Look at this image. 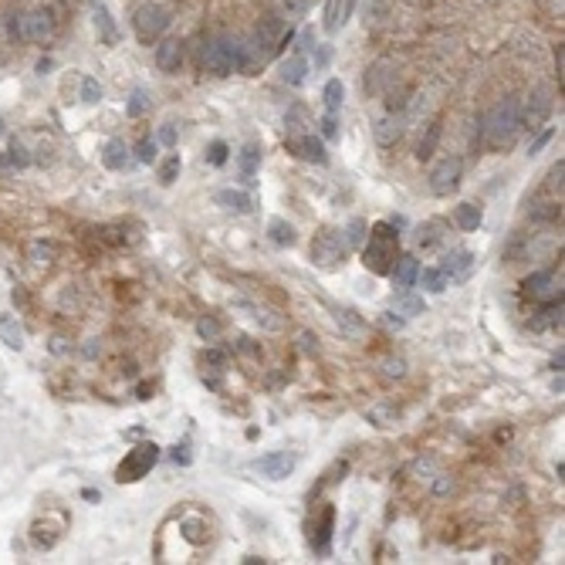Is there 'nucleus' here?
Listing matches in <instances>:
<instances>
[{
	"label": "nucleus",
	"instance_id": "43",
	"mask_svg": "<svg viewBox=\"0 0 565 565\" xmlns=\"http://www.w3.org/2000/svg\"><path fill=\"white\" fill-rule=\"evenodd\" d=\"M312 58H315V68H325V64H329V58H332V51H329V45H319Z\"/></svg>",
	"mask_w": 565,
	"mask_h": 565
},
{
	"label": "nucleus",
	"instance_id": "46",
	"mask_svg": "<svg viewBox=\"0 0 565 565\" xmlns=\"http://www.w3.org/2000/svg\"><path fill=\"white\" fill-rule=\"evenodd\" d=\"M34 258H55V247L51 244H34ZM45 261H41V264H45Z\"/></svg>",
	"mask_w": 565,
	"mask_h": 565
},
{
	"label": "nucleus",
	"instance_id": "4",
	"mask_svg": "<svg viewBox=\"0 0 565 565\" xmlns=\"http://www.w3.org/2000/svg\"><path fill=\"white\" fill-rule=\"evenodd\" d=\"M346 254H349V244H346V237L338 230H321L319 237L312 241V261L319 268H325V271L346 264Z\"/></svg>",
	"mask_w": 565,
	"mask_h": 565
},
{
	"label": "nucleus",
	"instance_id": "32",
	"mask_svg": "<svg viewBox=\"0 0 565 565\" xmlns=\"http://www.w3.org/2000/svg\"><path fill=\"white\" fill-rule=\"evenodd\" d=\"M440 230H443L440 220H430V224H423V227H420V237H416V244H420V247H433L443 237Z\"/></svg>",
	"mask_w": 565,
	"mask_h": 565
},
{
	"label": "nucleus",
	"instance_id": "18",
	"mask_svg": "<svg viewBox=\"0 0 565 565\" xmlns=\"http://www.w3.org/2000/svg\"><path fill=\"white\" fill-rule=\"evenodd\" d=\"M217 203L227 207L230 214H247V210H251V197H247L244 190H220V193H217Z\"/></svg>",
	"mask_w": 565,
	"mask_h": 565
},
{
	"label": "nucleus",
	"instance_id": "33",
	"mask_svg": "<svg viewBox=\"0 0 565 565\" xmlns=\"http://www.w3.org/2000/svg\"><path fill=\"white\" fill-rule=\"evenodd\" d=\"M332 518H336V511L332 508H325V515H321V525H319V552L329 549V535H332Z\"/></svg>",
	"mask_w": 565,
	"mask_h": 565
},
{
	"label": "nucleus",
	"instance_id": "30",
	"mask_svg": "<svg viewBox=\"0 0 565 565\" xmlns=\"http://www.w3.org/2000/svg\"><path fill=\"white\" fill-rule=\"evenodd\" d=\"M437 142H440V122H433L427 129V136L420 139V149H416V156H420V159H430V156H433V149H437Z\"/></svg>",
	"mask_w": 565,
	"mask_h": 565
},
{
	"label": "nucleus",
	"instance_id": "36",
	"mask_svg": "<svg viewBox=\"0 0 565 565\" xmlns=\"http://www.w3.org/2000/svg\"><path fill=\"white\" fill-rule=\"evenodd\" d=\"M338 325H342L349 336H363V325L355 321V312H349V308H346V312H338Z\"/></svg>",
	"mask_w": 565,
	"mask_h": 565
},
{
	"label": "nucleus",
	"instance_id": "34",
	"mask_svg": "<svg viewBox=\"0 0 565 565\" xmlns=\"http://www.w3.org/2000/svg\"><path fill=\"white\" fill-rule=\"evenodd\" d=\"M146 108H149V98H146V92H142V89H136V92H132V98H129V108H125V112H129L132 119H139Z\"/></svg>",
	"mask_w": 565,
	"mask_h": 565
},
{
	"label": "nucleus",
	"instance_id": "37",
	"mask_svg": "<svg viewBox=\"0 0 565 565\" xmlns=\"http://www.w3.org/2000/svg\"><path fill=\"white\" fill-rule=\"evenodd\" d=\"M227 142H220V139H217L214 146H210V153H207V159H210V166H224V163H227Z\"/></svg>",
	"mask_w": 565,
	"mask_h": 565
},
{
	"label": "nucleus",
	"instance_id": "16",
	"mask_svg": "<svg viewBox=\"0 0 565 565\" xmlns=\"http://www.w3.org/2000/svg\"><path fill=\"white\" fill-rule=\"evenodd\" d=\"M525 291L535 295V298H555V275H552V271H538V275H532L525 281ZM559 298H562V295H559Z\"/></svg>",
	"mask_w": 565,
	"mask_h": 565
},
{
	"label": "nucleus",
	"instance_id": "23",
	"mask_svg": "<svg viewBox=\"0 0 565 565\" xmlns=\"http://www.w3.org/2000/svg\"><path fill=\"white\" fill-rule=\"evenodd\" d=\"M95 28H98V34H102V41H105V45H115L119 31H115V24H112V17H108V11L102 7V4L95 7Z\"/></svg>",
	"mask_w": 565,
	"mask_h": 565
},
{
	"label": "nucleus",
	"instance_id": "27",
	"mask_svg": "<svg viewBox=\"0 0 565 565\" xmlns=\"http://www.w3.org/2000/svg\"><path fill=\"white\" fill-rule=\"evenodd\" d=\"M325 108L329 112H338L342 108V98H346V85H342V78H332L329 85H325Z\"/></svg>",
	"mask_w": 565,
	"mask_h": 565
},
{
	"label": "nucleus",
	"instance_id": "28",
	"mask_svg": "<svg viewBox=\"0 0 565 565\" xmlns=\"http://www.w3.org/2000/svg\"><path fill=\"white\" fill-rule=\"evenodd\" d=\"M396 312L399 315H423V298H416V295H410V288L399 291L396 298Z\"/></svg>",
	"mask_w": 565,
	"mask_h": 565
},
{
	"label": "nucleus",
	"instance_id": "11",
	"mask_svg": "<svg viewBox=\"0 0 565 565\" xmlns=\"http://www.w3.org/2000/svg\"><path fill=\"white\" fill-rule=\"evenodd\" d=\"M183 62V45L180 41H163V45H156V64H159V72H166L173 75L176 68Z\"/></svg>",
	"mask_w": 565,
	"mask_h": 565
},
{
	"label": "nucleus",
	"instance_id": "2",
	"mask_svg": "<svg viewBox=\"0 0 565 565\" xmlns=\"http://www.w3.org/2000/svg\"><path fill=\"white\" fill-rule=\"evenodd\" d=\"M521 125H525L521 105L515 102V98H501V102L488 112V119H484V136H488V146H491V149H508V146L518 139Z\"/></svg>",
	"mask_w": 565,
	"mask_h": 565
},
{
	"label": "nucleus",
	"instance_id": "39",
	"mask_svg": "<svg viewBox=\"0 0 565 565\" xmlns=\"http://www.w3.org/2000/svg\"><path fill=\"white\" fill-rule=\"evenodd\" d=\"M305 125H308L305 112H302V108H291V115H288V132H291V139L298 136V132H302Z\"/></svg>",
	"mask_w": 565,
	"mask_h": 565
},
{
	"label": "nucleus",
	"instance_id": "12",
	"mask_svg": "<svg viewBox=\"0 0 565 565\" xmlns=\"http://www.w3.org/2000/svg\"><path fill=\"white\" fill-rule=\"evenodd\" d=\"M471 268H474V254H471V251H454V254H447L443 264H440V271L450 278V281H454V278H467V275H471Z\"/></svg>",
	"mask_w": 565,
	"mask_h": 565
},
{
	"label": "nucleus",
	"instance_id": "19",
	"mask_svg": "<svg viewBox=\"0 0 565 565\" xmlns=\"http://www.w3.org/2000/svg\"><path fill=\"white\" fill-rule=\"evenodd\" d=\"M102 159H105L108 169H125L129 166V149H125L122 139H112L105 146V153H102Z\"/></svg>",
	"mask_w": 565,
	"mask_h": 565
},
{
	"label": "nucleus",
	"instance_id": "17",
	"mask_svg": "<svg viewBox=\"0 0 565 565\" xmlns=\"http://www.w3.org/2000/svg\"><path fill=\"white\" fill-rule=\"evenodd\" d=\"M305 75H308L305 55H291L288 62H281V81H288V85H302Z\"/></svg>",
	"mask_w": 565,
	"mask_h": 565
},
{
	"label": "nucleus",
	"instance_id": "45",
	"mask_svg": "<svg viewBox=\"0 0 565 565\" xmlns=\"http://www.w3.org/2000/svg\"><path fill=\"white\" fill-rule=\"evenodd\" d=\"M183 532H186V538H190V542H200V538H203V535H200L197 521H183Z\"/></svg>",
	"mask_w": 565,
	"mask_h": 565
},
{
	"label": "nucleus",
	"instance_id": "51",
	"mask_svg": "<svg viewBox=\"0 0 565 565\" xmlns=\"http://www.w3.org/2000/svg\"><path fill=\"white\" fill-rule=\"evenodd\" d=\"M4 166H7V159H4V156H0V169H4Z\"/></svg>",
	"mask_w": 565,
	"mask_h": 565
},
{
	"label": "nucleus",
	"instance_id": "29",
	"mask_svg": "<svg viewBox=\"0 0 565 565\" xmlns=\"http://www.w3.org/2000/svg\"><path fill=\"white\" fill-rule=\"evenodd\" d=\"M241 308H244V312H251V319L261 321L264 329H271V332H278V329H281V319H271L275 312H268V308H261V305H251V302H244Z\"/></svg>",
	"mask_w": 565,
	"mask_h": 565
},
{
	"label": "nucleus",
	"instance_id": "8",
	"mask_svg": "<svg viewBox=\"0 0 565 565\" xmlns=\"http://www.w3.org/2000/svg\"><path fill=\"white\" fill-rule=\"evenodd\" d=\"M295 464H298L295 454H288V450H275V454H264V457L254 460L251 471H258L261 477H271V481H281V477H288V474L295 471Z\"/></svg>",
	"mask_w": 565,
	"mask_h": 565
},
{
	"label": "nucleus",
	"instance_id": "5",
	"mask_svg": "<svg viewBox=\"0 0 565 565\" xmlns=\"http://www.w3.org/2000/svg\"><path fill=\"white\" fill-rule=\"evenodd\" d=\"M159 460V447L156 443H142V447H136V450H129L125 454V460L119 464V471H115V477L122 481V484H132V481H142L146 474L153 471V464Z\"/></svg>",
	"mask_w": 565,
	"mask_h": 565
},
{
	"label": "nucleus",
	"instance_id": "15",
	"mask_svg": "<svg viewBox=\"0 0 565 565\" xmlns=\"http://www.w3.org/2000/svg\"><path fill=\"white\" fill-rule=\"evenodd\" d=\"M349 7H352V0H325V31L336 34L338 28L346 24Z\"/></svg>",
	"mask_w": 565,
	"mask_h": 565
},
{
	"label": "nucleus",
	"instance_id": "24",
	"mask_svg": "<svg viewBox=\"0 0 565 565\" xmlns=\"http://www.w3.org/2000/svg\"><path fill=\"white\" fill-rule=\"evenodd\" d=\"M268 234H271V241H275L278 247H291V244H295V227L285 224V220H278V217L268 224Z\"/></svg>",
	"mask_w": 565,
	"mask_h": 565
},
{
	"label": "nucleus",
	"instance_id": "31",
	"mask_svg": "<svg viewBox=\"0 0 565 565\" xmlns=\"http://www.w3.org/2000/svg\"><path fill=\"white\" fill-rule=\"evenodd\" d=\"M180 166H183V163H180V153H169L166 159H163V166H159V180H163V183H176V176H180Z\"/></svg>",
	"mask_w": 565,
	"mask_h": 565
},
{
	"label": "nucleus",
	"instance_id": "47",
	"mask_svg": "<svg viewBox=\"0 0 565 565\" xmlns=\"http://www.w3.org/2000/svg\"><path fill=\"white\" fill-rule=\"evenodd\" d=\"M11 163H14V166H28V156H24V149H21L17 142H14V149H11Z\"/></svg>",
	"mask_w": 565,
	"mask_h": 565
},
{
	"label": "nucleus",
	"instance_id": "40",
	"mask_svg": "<svg viewBox=\"0 0 565 565\" xmlns=\"http://www.w3.org/2000/svg\"><path fill=\"white\" fill-rule=\"evenodd\" d=\"M136 156H139V163H153L156 159V142L153 139H142L136 146Z\"/></svg>",
	"mask_w": 565,
	"mask_h": 565
},
{
	"label": "nucleus",
	"instance_id": "1",
	"mask_svg": "<svg viewBox=\"0 0 565 565\" xmlns=\"http://www.w3.org/2000/svg\"><path fill=\"white\" fill-rule=\"evenodd\" d=\"M396 258H399L396 224H372L369 227V244L363 247V264L372 275H389Z\"/></svg>",
	"mask_w": 565,
	"mask_h": 565
},
{
	"label": "nucleus",
	"instance_id": "44",
	"mask_svg": "<svg viewBox=\"0 0 565 565\" xmlns=\"http://www.w3.org/2000/svg\"><path fill=\"white\" fill-rule=\"evenodd\" d=\"M159 142H163V146H176V129H173V125H163V129H159Z\"/></svg>",
	"mask_w": 565,
	"mask_h": 565
},
{
	"label": "nucleus",
	"instance_id": "52",
	"mask_svg": "<svg viewBox=\"0 0 565 565\" xmlns=\"http://www.w3.org/2000/svg\"><path fill=\"white\" fill-rule=\"evenodd\" d=\"M0 136H4V119H0Z\"/></svg>",
	"mask_w": 565,
	"mask_h": 565
},
{
	"label": "nucleus",
	"instance_id": "6",
	"mask_svg": "<svg viewBox=\"0 0 565 565\" xmlns=\"http://www.w3.org/2000/svg\"><path fill=\"white\" fill-rule=\"evenodd\" d=\"M136 34L142 41H153L159 34L169 28V11L166 7H159V4H146V7H139L136 11Z\"/></svg>",
	"mask_w": 565,
	"mask_h": 565
},
{
	"label": "nucleus",
	"instance_id": "9",
	"mask_svg": "<svg viewBox=\"0 0 565 565\" xmlns=\"http://www.w3.org/2000/svg\"><path fill=\"white\" fill-rule=\"evenodd\" d=\"M51 31H55L51 11H31V14L21 17V38H28V41H45Z\"/></svg>",
	"mask_w": 565,
	"mask_h": 565
},
{
	"label": "nucleus",
	"instance_id": "21",
	"mask_svg": "<svg viewBox=\"0 0 565 565\" xmlns=\"http://www.w3.org/2000/svg\"><path fill=\"white\" fill-rule=\"evenodd\" d=\"M454 220H457L460 230H477V227H481V207H474V203H460L457 210H454Z\"/></svg>",
	"mask_w": 565,
	"mask_h": 565
},
{
	"label": "nucleus",
	"instance_id": "25",
	"mask_svg": "<svg viewBox=\"0 0 565 565\" xmlns=\"http://www.w3.org/2000/svg\"><path fill=\"white\" fill-rule=\"evenodd\" d=\"M535 102H528V122H532V129L538 122H542V119H545V115H549V108H552V98L545 92H535L532 95Z\"/></svg>",
	"mask_w": 565,
	"mask_h": 565
},
{
	"label": "nucleus",
	"instance_id": "35",
	"mask_svg": "<svg viewBox=\"0 0 565 565\" xmlns=\"http://www.w3.org/2000/svg\"><path fill=\"white\" fill-rule=\"evenodd\" d=\"M98 98H102V89H98V81H95V78H81V102L95 105Z\"/></svg>",
	"mask_w": 565,
	"mask_h": 565
},
{
	"label": "nucleus",
	"instance_id": "20",
	"mask_svg": "<svg viewBox=\"0 0 565 565\" xmlns=\"http://www.w3.org/2000/svg\"><path fill=\"white\" fill-rule=\"evenodd\" d=\"M237 166H241V173H244V180H251V176L258 173V166H261V146L247 142L244 149L237 153Z\"/></svg>",
	"mask_w": 565,
	"mask_h": 565
},
{
	"label": "nucleus",
	"instance_id": "38",
	"mask_svg": "<svg viewBox=\"0 0 565 565\" xmlns=\"http://www.w3.org/2000/svg\"><path fill=\"white\" fill-rule=\"evenodd\" d=\"M363 237H366V220H352L346 230V244H363Z\"/></svg>",
	"mask_w": 565,
	"mask_h": 565
},
{
	"label": "nucleus",
	"instance_id": "14",
	"mask_svg": "<svg viewBox=\"0 0 565 565\" xmlns=\"http://www.w3.org/2000/svg\"><path fill=\"white\" fill-rule=\"evenodd\" d=\"M416 275H420V264H416V258H410V254L396 258V264H393V278H396L399 291L413 288V285H416Z\"/></svg>",
	"mask_w": 565,
	"mask_h": 565
},
{
	"label": "nucleus",
	"instance_id": "13",
	"mask_svg": "<svg viewBox=\"0 0 565 565\" xmlns=\"http://www.w3.org/2000/svg\"><path fill=\"white\" fill-rule=\"evenodd\" d=\"M372 136H376L379 146H393V142H399V136H403V119H399V115H386V119H379L376 129H372Z\"/></svg>",
	"mask_w": 565,
	"mask_h": 565
},
{
	"label": "nucleus",
	"instance_id": "7",
	"mask_svg": "<svg viewBox=\"0 0 565 565\" xmlns=\"http://www.w3.org/2000/svg\"><path fill=\"white\" fill-rule=\"evenodd\" d=\"M460 183V159L457 156H443L437 166L430 169V190L437 197H447L450 190H457Z\"/></svg>",
	"mask_w": 565,
	"mask_h": 565
},
{
	"label": "nucleus",
	"instance_id": "42",
	"mask_svg": "<svg viewBox=\"0 0 565 565\" xmlns=\"http://www.w3.org/2000/svg\"><path fill=\"white\" fill-rule=\"evenodd\" d=\"M321 136L325 139H336L338 136V125H336V112H329V115H325V119H321Z\"/></svg>",
	"mask_w": 565,
	"mask_h": 565
},
{
	"label": "nucleus",
	"instance_id": "26",
	"mask_svg": "<svg viewBox=\"0 0 565 565\" xmlns=\"http://www.w3.org/2000/svg\"><path fill=\"white\" fill-rule=\"evenodd\" d=\"M416 278H420V281H423V288L433 291V295H440V291L447 288V281H450V278L443 275L440 268H423V271H420Z\"/></svg>",
	"mask_w": 565,
	"mask_h": 565
},
{
	"label": "nucleus",
	"instance_id": "3",
	"mask_svg": "<svg viewBox=\"0 0 565 565\" xmlns=\"http://www.w3.org/2000/svg\"><path fill=\"white\" fill-rule=\"evenodd\" d=\"M203 64L214 72V75H230L234 68H241V41L237 38H227L220 34L214 38L207 51H203Z\"/></svg>",
	"mask_w": 565,
	"mask_h": 565
},
{
	"label": "nucleus",
	"instance_id": "10",
	"mask_svg": "<svg viewBox=\"0 0 565 565\" xmlns=\"http://www.w3.org/2000/svg\"><path fill=\"white\" fill-rule=\"evenodd\" d=\"M291 149L302 156V159H308V163H329V153H325V142L315 136H295L291 139Z\"/></svg>",
	"mask_w": 565,
	"mask_h": 565
},
{
	"label": "nucleus",
	"instance_id": "48",
	"mask_svg": "<svg viewBox=\"0 0 565 565\" xmlns=\"http://www.w3.org/2000/svg\"><path fill=\"white\" fill-rule=\"evenodd\" d=\"M549 139H552V129H549V132H542V136H538V139H535V142H532V156L538 153V149H542V146H545Z\"/></svg>",
	"mask_w": 565,
	"mask_h": 565
},
{
	"label": "nucleus",
	"instance_id": "41",
	"mask_svg": "<svg viewBox=\"0 0 565 565\" xmlns=\"http://www.w3.org/2000/svg\"><path fill=\"white\" fill-rule=\"evenodd\" d=\"M197 332L203 338H217V336H220V325H217L214 319H200L197 321Z\"/></svg>",
	"mask_w": 565,
	"mask_h": 565
},
{
	"label": "nucleus",
	"instance_id": "22",
	"mask_svg": "<svg viewBox=\"0 0 565 565\" xmlns=\"http://www.w3.org/2000/svg\"><path fill=\"white\" fill-rule=\"evenodd\" d=\"M0 342H7L11 349L24 346V329L17 325V319H0Z\"/></svg>",
	"mask_w": 565,
	"mask_h": 565
},
{
	"label": "nucleus",
	"instance_id": "49",
	"mask_svg": "<svg viewBox=\"0 0 565 565\" xmlns=\"http://www.w3.org/2000/svg\"><path fill=\"white\" fill-rule=\"evenodd\" d=\"M173 460H176V464H190V454H186V447H176Z\"/></svg>",
	"mask_w": 565,
	"mask_h": 565
},
{
	"label": "nucleus",
	"instance_id": "50",
	"mask_svg": "<svg viewBox=\"0 0 565 565\" xmlns=\"http://www.w3.org/2000/svg\"><path fill=\"white\" fill-rule=\"evenodd\" d=\"M207 363H214V366H224V355H220V352H210V355H207Z\"/></svg>",
	"mask_w": 565,
	"mask_h": 565
}]
</instances>
